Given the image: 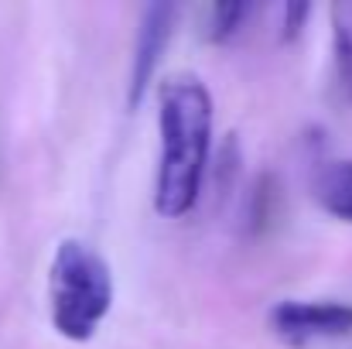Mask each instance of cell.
Here are the masks:
<instances>
[{"mask_svg":"<svg viewBox=\"0 0 352 349\" xmlns=\"http://www.w3.org/2000/svg\"><path fill=\"white\" fill-rule=\"evenodd\" d=\"M308 14H311L308 3H287V7H284V24H280V38H284V41H294V38L301 34Z\"/></svg>","mask_w":352,"mask_h":349,"instance_id":"8","label":"cell"},{"mask_svg":"<svg viewBox=\"0 0 352 349\" xmlns=\"http://www.w3.org/2000/svg\"><path fill=\"white\" fill-rule=\"evenodd\" d=\"M113 308V271L82 240H62L48 267L52 326L69 343H89Z\"/></svg>","mask_w":352,"mask_h":349,"instance_id":"2","label":"cell"},{"mask_svg":"<svg viewBox=\"0 0 352 349\" xmlns=\"http://www.w3.org/2000/svg\"><path fill=\"white\" fill-rule=\"evenodd\" d=\"M250 17V3H212L209 7V28H206V38L209 41H216V45H223V41H230L236 31L243 28V21Z\"/></svg>","mask_w":352,"mask_h":349,"instance_id":"7","label":"cell"},{"mask_svg":"<svg viewBox=\"0 0 352 349\" xmlns=\"http://www.w3.org/2000/svg\"><path fill=\"white\" fill-rule=\"evenodd\" d=\"M161 161L154 182V209L164 220H182L195 209L212 151V93L192 76H168L157 86Z\"/></svg>","mask_w":352,"mask_h":349,"instance_id":"1","label":"cell"},{"mask_svg":"<svg viewBox=\"0 0 352 349\" xmlns=\"http://www.w3.org/2000/svg\"><path fill=\"white\" fill-rule=\"evenodd\" d=\"M311 195L329 216L352 223V158L322 161L311 178Z\"/></svg>","mask_w":352,"mask_h":349,"instance_id":"5","label":"cell"},{"mask_svg":"<svg viewBox=\"0 0 352 349\" xmlns=\"http://www.w3.org/2000/svg\"><path fill=\"white\" fill-rule=\"evenodd\" d=\"M332 65L339 96L352 103V3H332Z\"/></svg>","mask_w":352,"mask_h":349,"instance_id":"6","label":"cell"},{"mask_svg":"<svg viewBox=\"0 0 352 349\" xmlns=\"http://www.w3.org/2000/svg\"><path fill=\"white\" fill-rule=\"evenodd\" d=\"M274 332L291 343H322V339H342L352 332V305L346 302H308V298H287L270 308Z\"/></svg>","mask_w":352,"mask_h":349,"instance_id":"3","label":"cell"},{"mask_svg":"<svg viewBox=\"0 0 352 349\" xmlns=\"http://www.w3.org/2000/svg\"><path fill=\"white\" fill-rule=\"evenodd\" d=\"M175 21H178V7L175 3H147L140 14V31H137V48H133V65H130V79H126V107L137 110L144 103V96L151 93L154 72L164 59V48L175 34Z\"/></svg>","mask_w":352,"mask_h":349,"instance_id":"4","label":"cell"}]
</instances>
